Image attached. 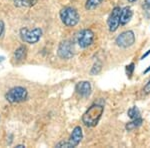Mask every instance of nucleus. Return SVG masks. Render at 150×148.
<instances>
[{
    "mask_svg": "<svg viewBox=\"0 0 150 148\" xmlns=\"http://www.w3.org/2000/svg\"><path fill=\"white\" fill-rule=\"evenodd\" d=\"M27 56V49L25 46H20L14 52V59L16 62H22L26 59Z\"/></svg>",
    "mask_w": 150,
    "mask_h": 148,
    "instance_id": "nucleus-12",
    "label": "nucleus"
},
{
    "mask_svg": "<svg viewBox=\"0 0 150 148\" xmlns=\"http://www.w3.org/2000/svg\"><path fill=\"white\" fill-rule=\"evenodd\" d=\"M132 15H133V12L130 7L125 6L124 8H122L121 11H120V24H121V25L127 24L131 20Z\"/></svg>",
    "mask_w": 150,
    "mask_h": 148,
    "instance_id": "nucleus-11",
    "label": "nucleus"
},
{
    "mask_svg": "<svg viewBox=\"0 0 150 148\" xmlns=\"http://www.w3.org/2000/svg\"><path fill=\"white\" fill-rule=\"evenodd\" d=\"M135 42V35L133 31H124L121 34H119L116 37L115 43L118 47L121 48H128L131 47Z\"/></svg>",
    "mask_w": 150,
    "mask_h": 148,
    "instance_id": "nucleus-6",
    "label": "nucleus"
},
{
    "mask_svg": "<svg viewBox=\"0 0 150 148\" xmlns=\"http://www.w3.org/2000/svg\"><path fill=\"white\" fill-rule=\"evenodd\" d=\"M94 41V33L90 29H83L76 34V42L81 48L89 47Z\"/></svg>",
    "mask_w": 150,
    "mask_h": 148,
    "instance_id": "nucleus-5",
    "label": "nucleus"
},
{
    "mask_svg": "<svg viewBox=\"0 0 150 148\" xmlns=\"http://www.w3.org/2000/svg\"><path fill=\"white\" fill-rule=\"evenodd\" d=\"M128 2H130V3H133V2H135L136 0H127Z\"/></svg>",
    "mask_w": 150,
    "mask_h": 148,
    "instance_id": "nucleus-25",
    "label": "nucleus"
},
{
    "mask_svg": "<svg viewBox=\"0 0 150 148\" xmlns=\"http://www.w3.org/2000/svg\"><path fill=\"white\" fill-rule=\"evenodd\" d=\"M127 115L129 116L131 119L140 117V111H139L138 107H136V106H132L131 108H129L127 111Z\"/></svg>",
    "mask_w": 150,
    "mask_h": 148,
    "instance_id": "nucleus-16",
    "label": "nucleus"
},
{
    "mask_svg": "<svg viewBox=\"0 0 150 148\" xmlns=\"http://www.w3.org/2000/svg\"><path fill=\"white\" fill-rule=\"evenodd\" d=\"M58 56L62 59H70L74 55V47L71 41L64 40L59 44L58 47Z\"/></svg>",
    "mask_w": 150,
    "mask_h": 148,
    "instance_id": "nucleus-7",
    "label": "nucleus"
},
{
    "mask_svg": "<svg viewBox=\"0 0 150 148\" xmlns=\"http://www.w3.org/2000/svg\"><path fill=\"white\" fill-rule=\"evenodd\" d=\"M143 91H144V93H146V94L150 93V79L148 80V82L145 84V86L143 88Z\"/></svg>",
    "mask_w": 150,
    "mask_h": 148,
    "instance_id": "nucleus-20",
    "label": "nucleus"
},
{
    "mask_svg": "<svg viewBox=\"0 0 150 148\" xmlns=\"http://www.w3.org/2000/svg\"><path fill=\"white\" fill-rule=\"evenodd\" d=\"M76 92L81 97H88L91 94V84L88 81H81L77 83Z\"/></svg>",
    "mask_w": 150,
    "mask_h": 148,
    "instance_id": "nucleus-10",
    "label": "nucleus"
},
{
    "mask_svg": "<svg viewBox=\"0 0 150 148\" xmlns=\"http://www.w3.org/2000/svg\"><path fill=\"white\" fill-rule=\"evenodd\" d=\"M103 0H86L85 8L87 10H93L96 7H98L101 4Z\"/></svg>",
    "mask_w": 150,
    "mask_h": 148,
    "instance_id": "nucleus-15",
    "label": "nucleus"
},
{
    "mask_svg": "<svg viewBox=\"0 0 150 148\" xmlns=\"http://www.w3.org/2000/svg\"><path fill=\"white\" fill-rule=\"evenodd\" d=\"M134 66H135L134 63H130L129 65H127L126 66V74L129 78H131V76L133 74V71H134V68H135Z\"/></svg>",
    "mask_w": 150,
    "mask_h": 148,
    "instance_id": "nucleus-19",
    "label": "nucleus"
},
{
    "mask_svg": "<svg viewBox=\"0 0 150 148\" xmlns=\"http://www.w3.org/2000/svg\"><path fill=\"white\" fill-rule=\"evenodd\" d=\"M60 18H61V21L65 25L72 27V26H75L79 22L80 16H79V13L75 8L65 7L60 11Z\"/></svg>",
    "mask_w": 150,
    "mask_h": 148,
    "instance_id": "nucleus-2",
    "label": "nucleus"
},
{
    "mask_svg": "<svg viewBox=\"0 0 150 148\" xmlns=\"http://www.w3.org/2000/svg\"><path fill=\"white\" fill-rule=\"evenodd\" d=\"M4 31V23L2 20H0V36L2 35V33H3Z\"/></svg>",
    "mask_w": 150,
    "mask_h": 148,
    "instance_id": "nucleus-21",
    "label": "nucleus"
},
{
    "mask_svg": "<svg viewBox=\"0 0 150 148\" xmlns=\"http://www.w3.org/2000/svg\"><path fill=\"white\" fill-rule=\"evenodd\" d=\"M100 70H101V64L99 62H96L95 64L93 65V67H92V69H91L90 73L92 74V75H96V74H98L99 72H100Z\"/></svg>",
    "mask_w": 150,
    "mask_h": 148,
    "instance_id": "nucleus-18",
    "label": "nucleus"
},
{
    "mask_svg": "<svg viewBox=\"0 0 150 148\" xmlns=\"http://www.w3.org/2000/svg\"><path fill=\"white\" fill-rule=\"evenodd\" d=\"M20 36L24 42L34 44V43L39 41L41 36H42V30L40 28H34L33 30L22 28L20 30Z\"/></svg>",
    "mask_w": 150,
    "mask_h": 148,
    "instance_id": "nucleus-4",
    "label": "nucleus"
},
{
    "mask_svg": "<svg viewBox=\"0 0 150 148\" xmlns=\"http://www.w3.org/2000/svg\"><path fill=\"white\" fill-rule=\"evenodd\" d=\"M83 138V133H82V128L80 126H76L72 131L70 138L68 140V143L70 145V147H75L80 143V141Z\"/></svg>",
    "mask_w": 150,
    "mask_h": 148,
    "instance_id": "nucleus-9",
    "label": "nucleus"
},
{
    "mask_svg": "<svg viewBox=\"0 0 150 148\" xmlns=\"http://www.w3.org/2000/svg\"><path fill=\"white\" fill-rule=\"evenodd\" d=\"M142 122H143V119H142L141 117L134 118V119H132L130 122H128L127 124L125 125V129L127 131L134 130V129H136V128H138L139 126H141Z\"/></svg>",
    "mask_w": 150,
    "mask_h": 148,
    "instance_id": "nucleus-13",
    "label": "nucleus"
},
{
    "mask_svg": "<svg viewBox=\"0 0 150 148\" xmlns=\"http://www.w3.org/2000/svg\"><path fill=\"white\" fill-rule=\"evenodd\" d=\"M104 107L99 104H93L86 110V112L82 116V122L84 125L88 126V127H93V126L97 125V123L100 120L101 116L103 114Z\"/></svg>",
    "mask_w": 150,
    "mask_h": 148,
    "instance_id": "nucleus-1",
    "label": "nucleus"
},
{
    "mask_svg": "<svg viewBox=\"0 0 150 148\" xmlns=\"http://www.w3.org/2000/svg\"><path fill=\"white\" fill-rule=\"evenodd\" d=\"M148 71H150V66H149L148 68H147L146 70H145V71H144V73H147V72H148Z\"/></svg>",
    "mask_w": 150,
    "mask_h": 148,
    "instance_id": "nucleus-24",
    "label": "nucleus"
},
{
    "mask_svg": "<svg viewBox=\"0 0 150 148\" xmlns=\"http://www.w3.org/2000/svg\"><path fill=\"white\" fill-rule=\"evenodd\" d=\"M16 147H17V148H22V147H25V145H17Z\"/></svg>",
    "mask_w": 150,
    "mask_h": 148,
    "instance_id": "nucleus-23",
    "label": "nucleus"
},
{
    "mask_svg": "<svg viewBox=\"0 0 150 148\" xmlns=\"http://www.w3.org/2000/svg\"><path fill=\"white\" fill-rule=\"evenodd\" d=\"M120 11L121 8L120 7H114L112 12H111L109 18H108L107 24H108V29L110 32H114L118 29L120 25Z\"/></svg>",
    "mask_w": 150,
    "mask_h": 148,
    "instance_id": "nucleus-8",
    "label": "nucleus"
},
{
    "mask_svg": "<svg viewBox=\"0 0 150 148\" xmlns=\"http://www.w3.org/2000/svg\"><path fill=\"white\" fill-rule=\"evenodd\" d=\"M143 9H144V14L147 18L150 17V0H145L143 4Z\"/></svg>",
    "mask_w": 150,
    "mask_h": 148,
    "instance_id": "nucleus-17",
    "label": "nucleus"
},
{
    "mask_svg": "<svg viewBox=\"0 0 150 148\" xmlns=\"http://www.w3.org/2000/svg\"><path fill=\"white\" fill-rule=\"evenodd\" d=\"M37 0H14V5L17 7H31L35 5Z\"/></svg>",
    "mask_w": 150,
    "mask_h": 148,
    "instance_id": "nucleus-14",
    "label": "nucleus"
},
{
    "mask_svg": "<svg viewBox=\"0 0 150 148\" xmlns=\"http://www.w3.org/2000/svg\"><path fill=\"white\" fill-rule=\"evenodd\" d=\"M4 59H5V58H4L3 56H0V62H2V61H4Z\"/></svg>",
    "mask_w": 150,
    "mask_h": 148,
    "instance_id": "nucleus-22",
    "label": "nucleus"
},
{
    "mask_svg": "<svg viewBox=\"0 0 150 148\" xmlns=\"http://www.w3.org/2000/svg\"><path fill=\"white\" fill-rule=\"evenodd\" d=\"M27 96H28V92L26 90V88L21 86H17L10 89V90L7 92L5 98L10 103H18L26 100Z\"/></svg>",
    "mask_w": 150,
    "mask_h": 148,
    "instance_id": "nucleus-3",
    "label": "nucleus"
}]
</instances>
